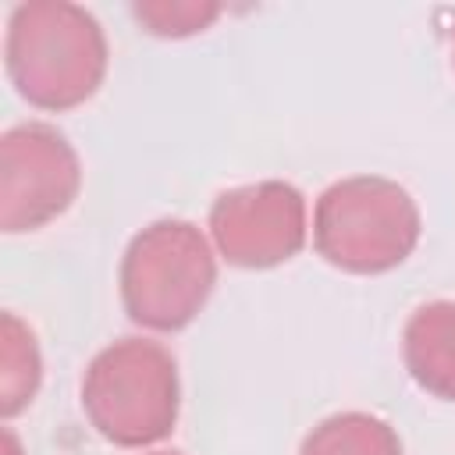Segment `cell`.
Listing matches in <instances>:
<instances>
[{
  "mask_svg": "<svg viewBox=\"0 0 455 455\" xmlns=\"http://www.w3.org/2000/svg\"><path fill=\"white\" fill-rule=\"evenodd\" d=\"M100 21L68 0H28L7 18L4 64L14 92L39 110H71L96 96L107 75Z\"/></svg>",
  "mask_w": 455,
  "mask_h": 455,
  "instance_id": "6da1fadb",
  "label": "cell"
},
{
  "mask_svg": "<svg viewBox=\"0 0 455 455\" xmlns=\"http://www.w3.org/2000/svg\"><path fill=\"white\" fill-rule=\"evenodd\" d=\"M82 412L117 448H149L171 437L181 412L174 355L149 338H117L82 373Z\"/></svg>",
  "mask_w": 455,
  "mask_h": 455,
  "instance_id": "7a4b0ae2",
  "label": "cell"
},
{
  "mask_svg": "<svg viewBox=\"0 0 455 455\" xmlns=\"http://www.w3.org/2000/svg\"><path fill=\"white\" fill-rule=\"evenodd\" d=\"M217 284V256L192 220H153L132 235L117 267L121 306L142 331L188 327Z\"/></svg>",
  "mask_w": 455,
  "mask_h": 455,
  "instance_id": "3957f363",
  "label": "cell"
},
{
  "mask_svg": "<svg viewBox=\"0 0 455 455\" xmlns=\"http://www.w3.org/2000/svg\"><path fill=\"white\" fill-rule=\"evenodd\" d=\"M419 231L423 220L409 188L377 174L327 185L313 210V245L345 274L366 277L402 267L412 256Z\"/></svg>",
  "mask_w": 455,
  "mask_h": 455,
  "instance_id": "277c9868",
  "label": "cell"
},
{
  "mask_svg": "<svg viewBox=\"0 0 455 455\" xmlns=\"http://www.w3.org/2000/svg\"><path fill=\"white\" fill-rule=\"evenodd\" d=\"M82 188V164L64 132L43 121L0 135V231H36L57 220Z\"/></svg>",
  "mask_w": 455,
  "mask_h": 455,
  "instance_id": "5b68a950",
  "label": "cell"
},
{
  "mask_svg": "<svg viewBox=\"0 0 455 455\" xmlns=\"http://www.w3.org/2000/svg\"><path fill=\"white\" fill-rule=\"evenodd\" d=\"M210 238L231 267H281L306 245V199L277 178L228 188L210 206Z\"/></svg>",
  "mask_w": 455,
  "mask_h": 455,
  "instance_id": "8992f818",
  "label": "cell"
},
{
  "mask_svg": "<svg viewBox=\"0 0 455 455\" xmlns=\"http://www.w3.org/2000/svg\"><path fill=\"white\" fill-rule=\"evenodd\" d=\"M402 359L419 391L455 402V299L423 302L405 320Z\"/></svg>",
  "mask_w": 455,
  "mask_h": 455,
  "instance_id": "52a82bcc",
  "label": "cell"
},
{
  "mask_svg": "<svg viewBox=\"0 0 455 455\" xmlns=\"http://www.w3.org/2000/svg\"><path fill=\"white\" fill-rule=\"evenodd\" d=\"M43 384V355L36 334L18 313L0 316V416L11 419L32 405Z\"/></svg>",
  "mask_w": 455,
  "mask_h": 455,
  "instance_id": "ba28073f",
  "label": "cell"
},
{
  "mask_svg": "<svg viewBox=\"0 0 455 455\" xmlns=\"http://www.w3.org/2000/svg\"><path fill=\"white\" fill-rule=\"evenodd\" d=\"M299 455H402V441L380 416L334 412L302 437Z\"/></svg>",
  "mask_w": 455,
  "mask_h": 455,
  "instance_id": "9c48e42d",
  "label": "cell"
},
{
  "mask_svg": "<svg viewBox=\"0 0 455 455\" xmlns=\"http://www.w3.org/2000/svg\"><path fill=\"white\" fill-rule=\"evenodd\" d=\"M220 4H203V0H139L132 4L135 21L160 39H185L213 25L220 14Z\"/></svg>",
  "mask_w": 455,
  "mask_h": 455,
  "instance_id": "30bf717a",
  "label": "cell"
},
{
  "mask_svg": "<svg viewBox=\"0 0 455 455\" xmlns=\"http://www.w3.org/2000/svg\"><path fill=\"white\" fill-rule=\"evenodd\" d=\"M149 455H181V451H149Z\"/></svg>",
  "mask_w": 455,
  "mask_h": 455,
  "instance_id": "8fae6325",
  "label": "cell"
}]
</instances>
